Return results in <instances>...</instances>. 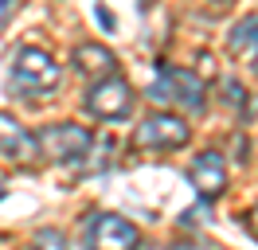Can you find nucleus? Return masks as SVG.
<instances>
[{"mask_svg": "<svg viewBox=\"0 0 258 250\" xmlns=\"http://www.w3.org/2000/svg\"><path fill=\"white\" fill-rule=\"evenodd\" d=\"M55 86H59V62L43 47H20L12 59V71H8V90L24 102H32V98L51 94Z\"/></svg>", "mask_w": 258, "mask_h": 250, "instance_id": "obj_1", "label": "nucleus"}, {"mask_svg": "<svg viewBox=\"0 0 258 250\" xmlns=\"http://www.w3.org/2000/svg\"><path fill=\"white\" fill-rule=\"evenodd\" d=\"M149 98L161 102V106H180V109L200 113L208 94H204V82H200L192 71L172 67V62H161V67H157V78H153V86H149Z\"/></svg>", "mask_w": 258, "mask_h": 250, "instance_id": "obj_2", "label": "nucleus"}, {"mask_svg": "<svg viewBox=\"0 0 258 250\" xmlns=\"http://www.w3.org/2000/svg\"><path fill=\"white\" fill-rule=\"evenodd\" d=\"M90 133L82 129V125H43L39 133H35V153H43L47 160H55V164H79L82 156L90 153Z\"/></svg>", "mask_w": 258, "mask_h": 250, "instance_id": "obj_3", "label": "nucleus"}, {"mask_svg": "<svg viewBox=\"0 0 258 250\" xmlns=\"http://www.w3.org/2000/svg\"><path fill=\"white\" fill-rule=\"evenodd\" d=\"M137 246H141V231L125 215H113V211L90 215V223H86V250H137Z\"/></svg>", "mask_w": 258, "mask_h": 250, "instance_id": "obj_4", "label": "nucleus"}, {"mask_svg": "<svg viewBox=\"0 0 258 250\" xmlns=\"http://www.w3.org/2000/svg\"><path fill=\"white\" fill-rule=\"evenodd\" d=\"M129 109H133V90H129L125 78H102L90 86L86 94V113H94L98 121H121Z\"/></svg>", "mask_w": 258, "mask_h": 250, "instance_id": "obj_5", "label": "nucleus"}, {"mask_svg": "<svg viewBox=\"0 0 258 250\" xmlns=\"http://www.w3.org/2000/svg\"><path fill=\"white\" fill-rule=\"evenodd\" d=\"M137 145L141 149H157V153H172V149H184L188 145V121L176 117V113H149L141 129H137Z\"/></svg>", "mask_w": 258, "mask_h": 250, "instance_id": "obj_6", "label": "nucleus"}, {"mask_svg": "<svg viewBox=\"0 0 258 250\" xmlns=\"http://www.w3.org/2000/svg\"><path fill=\"white\" fill-rule=\"evenodd\" d=\"M188 176H192V188L200 192V203H211L215 196H223V188H227V156L215 153V149H204L192 160Z\"/></svg>", "mask_w": 258, "mask_h": 250, "instance_id": "obj_7", "label": "nucleus"}, {"mask_svg": "<svg viewBox=\"0 0 258 250\" xmlns=\"http://www.w3.org/2000/svg\"><path fill=\"white\" fill-rule=\"evenodd\" d=\"M0 156H8L16 164H32L35 160V137L8 113H0Z\"/></svg>", "mask_w": 258, "mask_h": 250, "instance_id": "obj_8", "label": "nucleus"}, {"mask_svg": "<svg viewBox=\"0 0 258 250\" xmlns=\"http://www.w3.org/2000/svg\"><path fill=\"white\" fill-rule=\"evenodd\" d=\"M227 51L258 75V16H242L239 24L231 28V39H227Z\"/></svg>", "mask_w": 258, "mask_h": 250, "instance_id": "obj_9", "label": "nucleus"}, {"mask_svg": "<svg viewBox=\"0 0 258 250\" xmlns=\"http://www.w3.org/2000/svg\"><path fill=\"white\" fill-rule=\"evenodd\" d=\"M71 62H75V71H82V75H98V82L113 78V67H117L113 51L102 47V43H79L75 55H71Z\"/></svg>", "mask_w": 258, "mask_h": 250, "instance_id": "obj_10", "label": "nucleus"}, {"mask_svg": "<svg viewBox=\"0 0 258 250\" xmlns=\"http://www.w3.org/2000/svg\"><path fill=\"white\" fill-rule=\"evenodd\" d=\"M219 90L227 94L223 102H227L231 109H242V117H250V113H254V106H246V90H242L235 78H223V82H219Z\"/></svg>", "mask_w": 258, "mask_h": 250, "instance_id": "obj_11", "label": "nucleus"}, {"mask_svg": "<svg viewBox=\"0 0 258 250\" xmlns=\"http://www.w3.org/2000/svg\"><path fill=\"white\" fill-rule=\"evenodd\" d=\"M28 250H67V238L55 231V227H43V231H35V238H32Z\"/></svg>", "mask_w": 258, "mask_h": 250, "instance_id": "obj_12", "label": "nucleus"}, {"mask_svg": "<svg viewBox=\"0 0 258 250\" xmlns=\"http://www.w3.org/2000/svg\"><path fill=\"white\" fill-rule=\"evenodd\" d=\"M208 215V211H204V207H196V211H184V215H180V223H184V227H200V219Z\"/></svg>", "mask_w": 258, "mask_h": 250, "instance_id": "obj_13", "label": "nucleus"}, {"mask_svg": "<svg viewBox=\"0 0 258 250\" xmlns=\"http://www.w3.org/2000/svg\"><path fill=\"white\" fill-rule=\"evenodd\" d=\"M94 20L102 24V28H113V16L106 12V8H94Z\"/></svg>", "mask_w": 258, "mask_h": 250, "instance_id": "obj_14", "label": "nucleus"}, {"mask_svg": "<svg viewBox=\"0 0 258 250\" xmlns=\"http://www.w3.org/2000/svg\"><path fill=\"white\" fill-rule=\"evenodd\" d=\"M12 12H16V4H12V0H0V24H4Z\"/></svg>", "mask_w": 258, "mask_h": 250, "instance_id": "obj_15", "label": "nucleus"}, {"mask_svg": "<svg viewBox=\"0 0 258 250\" xmlns=\"http://www.w3.org/2000/svg\"><path fill=\"white\" fill-rule=\"evenodd\" d=\"M246 227H250V234H258V207L250 211V215H246Z\"/></svg>", "mask_w": 258, "mask_h": 250, "instance_id": "obj_16", "label": "nucleus"}, {"mask_svg": "<svg viewBox=\"0 0 258 250\" xmlns=\"http://www.w3.org/2000/svg\"><path fill=\"white\" fill-rule=\"evenodd\" d=\"M168 250H200V246H192V242H176V246H168Z\"/></svg>", "mask_w": 258, "mask_h": 250, "instance_id": "obj_17", "label": "nucleus"}, {"mask_svg": "<svg viewBox=\"0 0 258 250\" xmlns=\"http://www.w3.org/2000/svg\"><path fill=\"white\" fill-rule=\"evenodd\" d=\"M0 196H4V184H0Z\"/></svg>", "mask_w": 258, "mask_h": 250, "instance_id": "obj_18", "label": "nucleus"}]
</instances>
